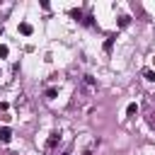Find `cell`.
Wrapping results in <instances>:
<instances>
[{
    "label": "cell",
    "instance_id": "cell-10",
    "mask_svg": "<svg viewBox=\"0 0 155 155\" xmlns=\"http://www.w3.org/2000/svg\"><path fill=\"white\" fill-rule=\"evenodd\" d=\"M80 24H85V27H94V17H92V15H85V19H82Z\"/></svg>",
    "mask_w": 155,
    "mask_h": 155
},
{
    "label": "cell",
    "instance_id": "cell-4",
    "mask_svg": "<svg viewBox=\"0 0 155 155\" xmlns=\"http://www.w3.org/2000/svg\"><path fill=\"white\" fill-rule=\"evenodd\" d=\"M114 41H116V34H109V36H107V41H104V53H111Z\"/></svg>",
    "mask_w": 155,
    "mask_h": 155
},
{
    "label": "cell",
    "instance_id": "cell-6",
    "mask_svg": "<svg viewBox=\"0 0 155 155\" xmlns=\"http://www.w3.org/2000/svg\"><path fill=\"white\" fill-rule=\"evenodd\" d=\"M44 97H46V99H56V97H58V87H46Z\"/></svg>",
    "mask_w": 155,
    "mask_h": 155
},
{
    "label": "cell",
    "instance_id": "cell-11",
    "mask_svg": "<svg viewBox=\"0 0 155 155\" xmlns=\"http://www.w3.org/2000/svg\"><path fill=\"white\" fill-rule=\"evenodd\" d=\"M7 56H10V46L0 44V58H7Z\"/></svg>",
    "mask_w": 155,
    "mask_h": 155
},
{
    "label": "cell",
    "instance_id": "cell-3",
    "mask_svg": "<svg viewBox=\"0 0 155 155\" xmlns=\"http://www.w3.org/2000/svg\"><path fill=\"white\" fill-rule=\"evenodd\" d=\"M31 31H34V27H31L29 22H19V34H24V36H31Z\"/></svg>",
    "mask_w": 155,
    "mask_h": 155
},
{
    "label": "cell",
    "instance_id": "cell-8",
    "mask_svg": "<svg viewBox=\"0 0 155 155\" xmlns=\"http://www.w3.org/2000/svg\"><path fill=\"white\" fill-rule=\"evenodd\" d=\"M143 78H145L148 82H155V70H153V68H143Z\"/></svg>",
    "mask_w": 155,
    "mask_h": 155
},
{
    "label": "cell",
    "instance_id": "cell-12",
    "mask_svg": "<svg viewBox=\"0 0 155 155\" xmlns=\"http://www.w3.org/2000/svg\"><path fill=\"white\" fill-rule=\"evenodd\" d=\"M85 85H87V87H94V85H97V80H94L92 75H85Z\"/></svg>",
    "mask_w": 155,
    "mask_h": 155
},
{
    "label": "cell",
    "instance_id": "cell-7",
    "mask_svg": "<svg viewBox=\"0 0 155 155\" xmlns=\"http://www.w3.org/2000/svg\"><path fill=\"white\" fill-rule=\"evenodd\" d=\"M138 109H140V107H138L136 102H131V104L126 107V116H136V114H138Z\"/></svg>",
    "mask_w": 155,
    "mask_h": 155
},
{
    "label": "cell",
    "instance_id": "cell-13",
    "mask_svg": "<svg viewBox=\"0 0 155 155\" xmlns=\"http://www.w3.org/2000/svg\"><path fill=\"white\" fill-rule=\"evenodd\" d=\"M2 31H5V29H2V24H0V36H2Z\"/></svg>",
    "mask_w": 155,
    "mask_h": 155
},
{
    "label": "cell",
    "instance_id": "cell-2",
    "mask_svg": "<svg viewBox=\"0 0 155 155\" xmlns=\"http://www.w3.org/2000/svg\"><path fill=\"white\" fill-rule=\"evenodd\" d=\"M12 140V128L10 126H0V145H7Z\"/></svg>",
    "mask_w": 155,
    "mask_h": 155
},
{
    "label": "cell",
    "instance_id": "cell-5",
    "mask_svg": "<svg viewBox=\"0 0 155 155\" xmlns=\"http://www.w3.org/2000/svg\"><path fill=\"white\" fill-rule=\"evenodd\" d=\"M70 17L78 19V22H82V19H85V12H82L80 7H73V10H70Z\"/></svg>",
    "mask_w": 155,
    "mask_h": 155
},
{
    "label": "cell",
    "instance_id": "cell-1",
    "mask_svg": "<svg viewBox=\"0 0 155 155\" xmlns=\"http://www.w3.org/2000/svg\"><path fill=\"white\" fill-rule=\"evenodd\" d=\"M58 143H61V133L58 131H51L48 133V140H46V150H53Z\"/></svg>",
    "mask_w": 155,
    "mask_h": 155
},
{
    "label": "cell",
    "instance_id": "cell-9",
    "mask_svg": "<svg viewBox=\"0 0 155 155\" xmlns=\"http://www.w3.org/2000/svg\"><path fill=\"white\" fill-rule=\"evenodd\" d=\"M116 24H119V27H121V29H126V27H128V24H131V17H128V15H121V17H119V22H116Z\"/></svg>",
    "mask_w": 155,
    "mask_h": 155
}]
</instances>
